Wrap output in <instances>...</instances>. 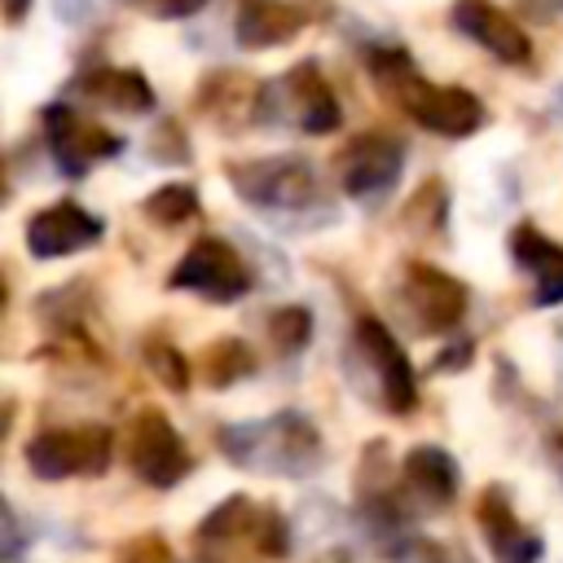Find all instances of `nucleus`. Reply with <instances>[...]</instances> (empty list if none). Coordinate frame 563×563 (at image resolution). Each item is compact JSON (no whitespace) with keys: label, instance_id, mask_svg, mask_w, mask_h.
Here are the masks:
<instances>
[{"label":"nucleus","instance_id":"412c9836","mask_svg":"<svg viewBox=\"0 0 563 563\" xmlns=\"http://www.w3.org/2000/svg\"><path fill=\"white\" fill-rule=\"evenodd\" d=\"M268 339H273V347H277L282 356L303 352L308 339H312V317H308V308H295V303L277 308V312L268 317Z\"/></svg>","mask_w":563,"mask_h":563},{"label":"nucleus","instance_id":"f8f14e48","mask_svg":"<svg viewBox=\"0 0 563 563\" xmlns=\"http://www.w3.org/2000/svg\"><path fill=\"white\" fill-rule=\"evenodd\" d=\"M405 295H409L422 330H431V334H453L466 317V286L457 277L440 273L435 264H409Z\"/></svg>","mask_w":563,"mask_h":563},{"label":"nucleus","instance_id":"1a4fd4ad","mask_svg":"<svg viewBox=\"0 0 563 563\" xmlns=\"http://www.w3.org/2000/svg\"><path fill=\"white\" fill-rule=\"evenodd\" d=\"M44 136H48V150H53L57 167L70 172V176H84L92 163L123 150V141L114 132H106L101 123H88L70 106H48L44 110Z\"/></svg>","mask_w":563,"mask_h":563},{"label":"nucleus","instance_id":"5701e85b","mask_svg":"<svg viewBox=\"0 0 563 563\" xmlns=\"http://www.w3.org/2000/svg\"><path fill=\"white\" fill-rule=\"evenodd\" d=\"M114 563H176V554H172V545H167L158 532H145V537H132V541L119 550Z\"/></svg>","mask_w":563,"mask_h":563},{"label":"nucleus","instance_id":"c85d7f7f","mask_svg":"<svg viewBox=\"0 0 563 563\" xmlns=\"http://www.w3.org/2000/svg\"><path fill=\"white\" fill-rule=\"evenodd\" d=\"M207 0H158V13L163 18H189V13H198Z\"/></svg>","mask_w":563,"mask_h":563},{"label":"nucleus","instance_id":"f257e3e1","mask_svg":"<svg viewBox=\"0 0 563 563\" xmlns=\"http://www.w3.org/2000/svg\"><path fill=\"white\" fill-rule=\"evenodd\" d=\"M216 444L238 471H255V475L303 479L321 462V431L295 409L251 418V422H229L220 427Z\"/></svg>","mask_w":563,"mask_h":563},{"label":"nucleus","instance_id":"4be33fe9","mask_svg":"<svg viewBox=\"0 0 563 563\" xmlns=\"http://www.w3.org/2000/svg\"><path fill=\"white\" fill-rule=\"evenodd\" d=\"M145 365L154 369V378H158L167 391H185V387H189V361H185L172 343L154 339V343L145 347Z\"/></svg>","mask_w":563,"mask_h":563},{"label":"nucleus","instance_id":"f3484780","mask_svg":"<svg viewBox=\"0 0 563 563\" xmlns=\"http://www.w3.org/2000/svg\"><path fill=\"white\" fill-rule=\"evenodd\" d=\"M260 92L264 88H251L238 70H216V75L202 79L198 110H207L224 128H238L242 119H260Z\"/></svg>","mask_w":563,"mask_h":563},{"label":"nucleus","instance_id":"b1692460","mask_svg":"<svg viewBox=\"0 0 563 563\" xmlns=\"http://www.w3.org/2000/svg\"><path fill=\"white\" fill-rule=\"evenodd\" d=\"M22 550H26V532H22V523H18V510L4 501V506H0V559H4V563H18Z\"/></svg>","mask_w":563,"mask_h":563},{"label":"nucleus","instance_id":"423d86ee","mask_svg":"<svg viewBox=\"0 0 563 563\" xmlns=\"http://www.w3.org/2000/svg\"><path fill=\"white\" fill-rule=\"evenodd\" d=\"M128 462L136 471V479H145L150 488H176L194 457L180 440V431L158 413V409H141L132 418V431H128Z\"/></svg>","mask_w":563,"mask_h":563},{"label":"nucleus","instance_id":"6ab92c4d","mask_svg":"<svg viewBox=\"0 0 563 563\" xmlns=\"http://www.w3.org/2000/svg\"><path fill=\"white\" fill-rule=\"evenodd\" d=\"M202 365H207V383L211 387H233L255 369V356H251V347L242 339H220V343L207 347Z\"/></svg>","mask_w":563,"mask_h":563},{"label":"nucleus","instance_id":"c756f323","mask_svg":"<svg viewBox=\"0 0 563 563\" xmlns=\"http://www.w3.org/2000/svg\"><path fill=\"white\" fill-rule=\"evenodd\" d=\"M466 356H471V343H462V347H449V352H444V356H440V361H435V365H440V369H444V365H453V361H457V365H462V361H466Z\"/></svg>","mask_w":563,"mask_h":563},{"label":"nucleus","instance_id":"2eb2a0df","mask_svg":"<svg viewBox=\"0 0 563 563\" xmlns=\"http://www.w3.org/2000/svg\"><path fill=\"white\" fill-rule=\"evenodd\" d=\"M88 101H97V106H106V110H119V114H145V110H154V88H150V79L141 75V70H132V66H101V70H88V75H79V84H75Z\"/></svg>","mask_w":563,"mask_h":563},{"label":"nucleus","instance_id":"cd10ccee","mask_svg":"<svg viewBox=\"0 0 563 563\" xmlns=\"http://www.w3.org/2000/svg\"><path fill=\"white\" fill-rule=\"evenodd\" d=\"M519 9H528V13H532V18H541V22L563 18V0H519Z\"/></svg>","mask_w":563,"mask_h":563},{"label":"nucleus","instance_id":"9b49d317","mask_svg":"<svg viewBox=\"0 0 563 563\" xmlns=\"http://www.w3.org/2000/svg\"><path fill=\"white\" fill-rule=\"evenodd\" d=\"M453 26H457L462 35H471L484 53H493V57L506 62V66H528V62H532V40H528V31H523L510 13H501L493 0H457V4H453Z\"/></svg>","mask_w":563,"mask_h":563},{"label":"nucleus","instance_id":"0eeeda50","mask_svg":"<svg viewBox=\"0 0 563 563\" xmlns=\"http://www.w3.org/2000/svg\"><path fill=\"white\" fill-rule=\"evenodd\" d=\"M405 172V145L387 132H361L347 141V150L339 154V180H343V194L347 198H378L387 189H396Z\"/></svg>","mask_w":563,"mask_h":563},{"label":"nucleus","instance_id":"4468645a","mask_svg":"<svg viewBox=\"0 0 563 563\" xmlns=\"http://www.w3.org/2000/svg\"><path fill=\"white\" fill-rule=\"evenodd\" d=\"M510 255L532 277V303L537 308L563 303V246L559 242H550L537 224L523 220L510 229Z\"/></svg>","mask_w":563,"mask_h":563},{"label":"nucleus","instance_id":"ddd939ff","mask_svg":"<svg viewBox=\"0 0 563 563\" xmlns=\"http://www.w3.org/2000/svg\"><path fill=\"white\" fill-rule=\"evenodd\" d=\"M475 519H479V532H484L488 554H493L497 563H537V559H541V537L528 532V528L515 519L510 493H506L501 484H488V488L479 493Z\"/></svg>","mask_w":563,"mask_h":563},{"label":"nucleus","instance_id":"bb28decb","mask_svg":"<svg viewBox=\"0 0 563 563\" xmlns=\"http://www.w3.org/2000/svg\"><path fill=\"white\" fill-rule=\"evenodd\" d=\"M53 9L62 22H88L97 13V0H53Z\"/></svg>","mask_w":563,"mask_h":563},{"label":"nucleus","instance_id":"7c9ffc66","mask_svg":"<svg viewBox=\"0 0 563 563\" xmlns=\"http://www.w3.org/2000/svg\"><path fill=\"white\" fill-rule=\"evenodd\" d=\"M26 9H31V0H4V18H9V22H22Z\"/></svg>","mask_w":563,"mask_h":563},{"label":"nucleus","instance_id":"f03ea898","mask_svg":"<svg viewBox=\"0 0 563 563\" xmlns=\"http://www.w3.org/2000/svg\"><path fill=\"white\" fill-rule=\"evenodd\" d=\"M224 176L242 202H251L277 220H308L321 207V176L299 154H268V158L229 163Z\"/></svg>","mask_w":563,"mask_h":563},{"label":"nucleus","instance_id":"39448f33","mask_svg":"<svg viewBox=\"0 0 563 563\" xmlns=\"http://www.w3.org/2000/svg\"><path fill=\"white\" fill-rule=\"evenodd\" d=\"M167 286H172V290H194V295H202V299H211V303H233L238 295H246L251 273H246L242 255H238L229 242H220V238H198V242L180 255V264L172 268Z\"/></svg>","mask_w":563,"mask_h":563},{"label":"nucleus","instance_id":"473e14b6","mask_svg":"<svg viewBox=\"0 0 563 563\" xmlns=\"http://www.w3.org/2000/svg\"><path fill=\"white\" fill-rule=\"evenodd\" d=\"M559 114H563V88H559Z\"/></svg>","mask_w":563,"mask_h":563},{"label":"nucleus","instance_id":"dca6fc26","mask_svg":"<svg viewBox=\"0 0 563 563\" xmlns=\"http://www.w3.org/2000/svg\"><path fill=\"white\" fill-rule=\"evenodd\" d=\"M308 13L290 0H246L238 13V40L246 48H273V44H290L303 31Z\"/></svg>","mask_w":563,"mask_h":563},{"label":"nucleus","instance_id":"7ed1b4c3","mask_svg":"<svg viewBox=\"0 0 563 563\" xmlns=\"http://www.w3.org/2000/svg\"><path fill=\"white\" fill-rule=\"evenodd\" d=\"M260 123L264 128L295 123L308 136H325V132H334L343 123V110H339L330 84L321 79V70L312 62H299L282 79L264 84V92H260Z\"/></svg>","mask_w":563,"mask_h":563},{"label":"nucleus","instance_id":"aec40b11","mask_svg":"<svg viewBox=\"0 0 563 563\" xmlns=\"http://www.w3.org/2000/svg\"><path fill=\"white\" fill-rule=\"evenodd\" d=\"M145 216L154 220V224H185V220H194L198 216V194H194V185H163V189H154L150 198H145Z\"/></svg>","mask_w":563,"mask_h":563},{"label":"nucleus","instance_id":"20e7f679","mask_svg":"<svg viewBox=\"0 0 563 563\" xmlns=\"http://www.w3.org/2000/svg\"><path fill=\"white\" fill-rule=\"evenodd\" d=\"M26 466L40 479L101 475L110 466V431L106 427H53L26 440Z\"/></svg>","mask_w":563,"mask_h":563},{"label":"nucleus","instance_id":"393cba45","mask_svg":"<svg viewBox=\"0 0 563 563\" xmlns=\"http://www.w3.org/2000/svg\"><path fill=\"white\" fill-rule=\"evenodd\" d=\"M154 158L158 163H189V141H185V132L176 123H163L154 132Z\"/></svg>","mask_w":563,"mask_h":563},{"label":"nucleus","instance_id":"72a5a7b5","mask_svg":"<svg viewBox=\"0 0 563 563\" xmlns=\"http://www.w3.org/2000/svg\"><path fill=\"white\" fill-rule=\"evenodd\" d=\"M330 563H347V559H343V554H339V559H330Z\"/></svg>","mask_w":563,"mask_h":563},{"label":"nucleus","instance_id":"2f4dec72","mask_svg":"<svg viewBox=\"0 0 563 563\" xmlns=\"http://www.w3.org/2000/svg\"><path fill=\"white\" fill-rule=\"evenodd\" d=\"M554 457H559V466H563V435L554 440Z\"/></svg>","mask_w":563,"mask_h":563},{"label":"nucleus","instance_id":"9d476101","mask_svg":"<svg viewBox=\"0 0 563 563\" xmlns=\"http://www.w3.org/2000/svg\"><path fill=\"white\" fill-rule=\"evenodd\" d=\"M101 242V220L84 211L79 202H53L26 220V251L35 260H62L79 255Z\"/></svg>","mask_w":563,"mask_h":563},{"label":"nucleus","instance_id":"6e6552de","mask_svg":"<svg viewBox=\"0 0 563 563\" xmlns=\"http://www.w3.org/2000/svg\"><path fill=\"white\" fill-rule=\"evenodd\" d=\"M356 352H361V361L369 365V374L378 383L383 409L409 413L413 400H418V378H413V365H409L405 347L387 334V325L374 321V317H361L356 321Z\"/></svg>","mask_w":563,"mask_h":563},{"label":"nucleus","instance_id":"a878e982","mask_svg":"<svg viewBox=\"0 0 563 563\" xmlns=\"http://www.w3.org/2000/svg\"><path fill=\"white\" fill-rule=\"evenodd\" d=\"M400 563H449V554L435 545V541H409Z\"/></svg>","mask_w":563,"mask_h":563},{"label":"nucleus","instance_id":"a211bd4d","mask_svg":"<svg viewBox=\"0 0 563 563\" xmlns=\"http://www.w3.org/2000/svg\"><path fill=\"white\" fill-rule=\"evenodd\" d=\"M405 479H409V488L427 506H449L453 493H457V484H462L457 462L444 449H435V444H418V449L405 453Z\"/></svg>","mask_w":563,"mask_h":563}]
</instances>
